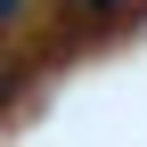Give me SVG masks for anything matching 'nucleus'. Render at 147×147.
<instances>
[{
    "instance_id": "1",
    "label": "nucleus",
    "mask_w": 147,
    "mask_h": 147,
    "mask_svg": "<svg viewBox=\"0 0 147 147\" xmlns=\"http://www.w3.org/2000/svg\"><path fill=\"white\" fill-rule=\"evenodd\" d=\"M65 8H90V16H115L123 0H65Z\"/></svg>"
}]
</instances>
